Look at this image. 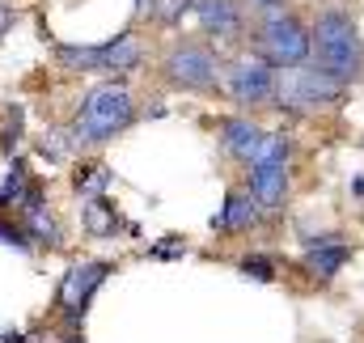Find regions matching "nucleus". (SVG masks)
Here are the masks:
<instances>
[{
    "instance_id": "23",
    "label": "nucleus",
    "mask_w": 364,
    "mask_h": 343,
    "mask_svg": "<svg viewBox=\"0 0 364 343\" xmlns=\"http://www.w3.org/2000/svg\"><path fill=\"white\" fill-rule=\"evenodd\" d=\"M13 26H17V9H9V4H0V38H4V34H9Z\"/></svg>"
},
{
    "instance_id": "11",
    "label": "nucleus",
    "mask_w": 364,
    "mask_h": 343,
    "mask_svg": "<svg viewBox=\"0 0 364 343\" xmlns=\"http://www.w3.org/2000/svg\"><path fill=\"white\" fill-rule=\"evenodd\" d=\"M195 17L212 38H242V0H195Z\"/></svg>"
},
{
    "instance_id": "5",
    "label": "nucleus",
    "mask_w": 364,
    "mask_h": 343,
    "mask_svg": "<svg viewBox=\"0 0 364 343\" xmlns=\"http://www.w3.org/2000/svg\"><path fill=\"white\" fill-rule=\"evenodd\" d=\"M166 81L174 89H191V93H212L220 85V64L216 51L208 43H174L166 51Z\"/></svg>"
},
{
    "instance_id": "14",
    "label": "nucleus",
    "mask_w": 364,
    "mask_h": 343,
    "mask_svg": "<svg viewBox=\"0 0 364 343\" xmlns=\"http://www.w3.org/2000/svg\"><path fill=\"white\" fill-rule=\"evenodd\" d=\"M85 229H90L93 238H106V233H114V229H119L114 204H106L102 195H93L90 204H85Z\"/></svg>"
},
{
    "instance_id": "18",
    "label": "nucleus",
    "mask_w": 364,
    "mask_h": 343,
    "mask_svg": "<svg viewBox=\"0 0 364 343\" xmlns=\"http://www.w3.org/2000/svg\"><path fill=\"white\" fill-rule=\"evenodd\" d=\"M38 153L47 157V162H64L68 153H73V132L64 136V132H47V140H38Z\"/></svg>"
},
{
    "instance_id": "9",
    "label": "nucleus",
    "mask_w": 364,
    "mask_h": 343,
    "mask_svg": "<svg viewBox=\"0 0 364 343\" xmlns=\"http://www.w3.org/2000/svg\"><path fill=\"white\" fill-rule=\"evenodd\" d=\"M106 275H110V263H97V258L93 263H77V267L64 271V280H60V310H64V318L73 327L85 318L93 292L106 284Z\"/></svg>"
},
{
    "instance_id": "24",
    "label": "nucleus",
    "mask_w": 364,
    "mask_h": 343,
    "mask_svg": "<svg viewBox=\"0 0 364 343\" xmlns=\"http://www.w3.org/2000/svg\"><path fill=\"white\" fill-rule=\"evenodd\" d=\"M153 255H157V258H170V255H182L178 238H170V242H161V246H153Z\"/></svg>"
},
{
    "instance_id": "6",
    "label": "nucleus",
    "mask_w": 364,
    "mask_h": 343,
    "mask_svg": "<svg viewBox=\"0 0 364 343\" xmlns=\"http://www.w3.org/2000/svg\"><path fill=\"white\" fill-rule=\"evenodd\" d=\"M288 153H292L288 136H267L263 149L250 162V191H255L259 208H267V212L284 208V195H288Z\"/></svg>"
},
{
    "instance_id": "10",
    "label": "nucleus",
    "mask_w": 364,
    "mask_h": 343,
    "mask_svg": "<svg viewBox=\"0 0 364 343\" xmlns=\"http://www.w3.org/2000/svg\"><path fill=\"white\" fill-rule=\"evenodd\" d=\"M216 132H220V149L233 157V162H255V153L263 149V140H267V132L259 127V123H250V119H220L216 123Z\"/></svg>"
},
{
    "instance_id": "27",
    "label": "nucleus",
    "mask_w": 364,
    "mask_h": 343,
    "mask_svg": "<svg viewBox=\"0 0 364 343\" xmlns=\"http://www.w3.org/2000/svg\"><path fill=\"white\" fill-rule=\"evenodd\" d=\"M64 343H85V339H81V335H77V331H73V335H64Z\"/></svg>"
},
{
    "instance_id": "16",
    "label": "nucleus",
    "mask_w": 364,
    "mask_h": 343,
    "mask_svg": "<svg viewBox=\"0 0 364 343\" xmlns=\"http://www.w3.org/2000/svg\"><path fill=\"white\" fill-rule=\"evenodd\" d=\"M106 186H110V170H106V166H81V170H77V191H81V195H102V191H106Z\"/></svg>"
},
{
    "instance_id": "2",
    "label": "nucleus",
    "mask_w": 364,
    "mask_h": 343,
    "mask_svg": "<svg viewBox=\"0 0 364 343\" xmlns=\"http://www.w3.org/2000/svg\"><path fill=\"white\" fill-rule=\"evenodd\" d=\"M136 123V102L132 89L123 81H102L81 97V110L73 119V144L81 149H97L106 140H114L119 132H127Z\"/></svg>"
},
{
    "instance_id": "22",
    "label": "nucleus",
    "mask_w": 364,
    "mask_h": 343,
    "mask_svg": "<svg viewBox=\"0 0 364 343\" xmlns=\"http://www.w3.org/2000/svg\"><path fill=\"white\" fill-rule=\"evenodd\" d=\"M0 242H4V246H17V250H30V242H26L21 229H13V225H0Z\"/></svg>"
},
{
    "instance_id": "17",
    "label": "nucleus",
    "mask_w": 364,
    "mask_h": 343,
    "mask_svg": "<svg viewBox=\"0 0 364 343\" xmlns=\"http://www.w3.org/2000/svg\"><path fill=\"white\" fill-rule=\"evenodd\" d=\"M21 127H26V110H21V106H9V110H4V127H0V149H4V153L17 149Z\"/></svg>"
},
{
    "instance_id": "26",
    "label": "nucleus",
    "mask_w": 364,
    "mask_h": 343,
    "mask_svg": "<svg viewBox=\"0 0 364 343\" xmlns=\"http://www.w3.org/2000/svg\"><path fill=\"white\" fill-rule=\"evenodd\" d=\"M0 343H26V339H21L17 331H9V335H0Z\"/></svg>"
},
{
    "instance_id": "20",
    "label": "nucleus",
    "mask_w": 364,
    "mask_h": 343,
    "mask_svg": "<svg viewBox=\"0 0 364 343\" xmlns=\"http://www.w3.org/2000/svg\"><path fill=\"white\" fill-rule=\"evenodd\" d=\"M237 271H242V275H250V280H259V284H272V280H275V267L267 263V258H259V255L242 258V263H237Z\"/></svg>"
},
{
    "instance_id": "1",
    "label": "nucleus",
    "mask_w": 364,
    "mask_h": 343,
    "mask_svg": "<svg viewBox=\"0 0 364 343\" xmlns=\"http://www.w3.org/2000/svg\"><path fill=\"white\" fill-rule=\"evenodd\" d=\"M309 56L318 68H326L331 77H339L343 85L360 81L364 77V38L360 26L343 13V9H322L314 17V30H309Z\"/></svg>"
},
{
    "instance_id": "8",
    "label": "nucleus",
    "mask_w": 364,
    "mask_h": 343,
    "mask_svg": "<svg viewBox=\"0 0 364 343\" xmlns=\"http://www.w3.org/2000/svg\"><path fill=\"white\" fill-rule=\"evenodd\" d=\"M309 30L292 17V13H279L272 21L259 26V56L272 60L275 68H288V64H305L309 60Z\"/></svg>"
},
{
    "instance_id": "15",
    "label": "nucleus",
    "mask_w": 364,
    "mask_h": 343,
    "mask_svg": "<svg viewBox=\"0 0 364 343\" xmlns=\"http://www.w3.org/2000/svg\"><path fill=\"white\" fill-rule=\"evenodd\" d=\"M30 191V178H26V166L21 162H13L9 174H4V182H0V208H9V204H21V195Z\"/></svg>"
},
{
    "instance_id": "21",
    "label": "nucleus",
    "mask_w": 364,
    "mask_h": 343,
    "mask_svg": "<svg viewBox=\"0 0 364 343\" xmlns=\"http://www.w3.org/2000/svg\"><path fill=\"white\" fill-rule=\"evenodd\" d=\"M246 9L259 13V21H272V17L284 13V0H246Z\"/></svg>"
},
{
    "instance_id": "12",
    "label": "nucleus",
    "mask_w": 364,
    "mask_h": 343,
    "mask_svg": "<svg viewBox=\"0 0 364 343\" xmlns=\"http://www.w3.org/2000/svg\"><path fill=\"white\" fill-rule=\"evenodd\" d=\"M305 267L314 271V275H322V280H331L335 271H343V263L352 258V246L348 242H339L335 233H322V238H305Z\"/></svg>"
},
{
    "instance_id": "3",
    "label": "nucleus",
    "mask_w": 364,
    "mask_h": 343,
    "mask_svg": "<svg viewBox=\"0 0 364 343\" xmlns=\"http://www.w3.org/2000/svg\"><path fill=\"white\" fill-rule=\"evenodd\" d=\"M343 93H348V85L339 77H331L326 68H318V64L275 68V106H284L292 115H305V110H318V106H335Z\"/></svg>"
},
{
    "instance_id": "13",
    "label": "nucleus",
    "mask_w": 364,
    "mask_h": 343,
    "mask_svg": "<svg viewBox=\"0 0 364 343\" xmlns=\"http://www.w3.org/2000/svg\"><path fill=\"white\" fill-rule=\"evenodd\" d=\"M250 225H259V199L255 191H229L220 216H212V229H225V233H246Z\"/></svg>"
},
{
    "instance_id": "4",
    "label": "nucleus",
    "mask_w": 364,
    "mask_h": 343,
    "mask_svg": "<svg viewBox=\"0 0 364 343\" xmlns=\"http://www.w3.org/2000/svg\"><path fill=\"white\" fill-rule=\"evenodd\" d=\"M55 60L68 73H132L144 60V47L136 43V34H119L110 43L97 47H73V43H55Z\"/></svg>"
},
{
    "instance_id": "25",
    "label": "nucleus",
    "mask_w": 364,
    "mask_h": 343,
    "mask_svg": "<svg viewBox=\"0 0 364 343\" xmlns=\"http://www.w3.org/2000/svg\"><path fill=\"white\" fill-rule=\"evenodd\" d=\"M149 13H157V0H136V17H149Z\"/></svg>"
},
{
    "instance_id": "19",
    "label": "nucleus",
    "mask_w": 364,
    "mask_h": 343,
    "mask_svg": "<svg viewBox=\"0 0 364 343\" xmlns=\"http://www.w3.org/2000/svg\"><path fill=\"white\" fill-rule=\"evenodd\" d=\"M191 9H195V0H157V13H153V17L174 30L182 21V13H191Z\"/></svg>"
},
{
    "instance_id": "7",
    "label": "nucleus",
    "mask_w": 364,
    "mask_h": 343,
    "mask_svg": "<svg viewBox=\"0 0 364 343\" xmlns=\"http://www.w3.org/2000/svg\"><path fill=\"white\" fill-rule=\"evenodd\" d=\"M225 89L237 106H272L275 102V64L263 56H237L225 68Z\"/></svg>"
}]
</instances>
